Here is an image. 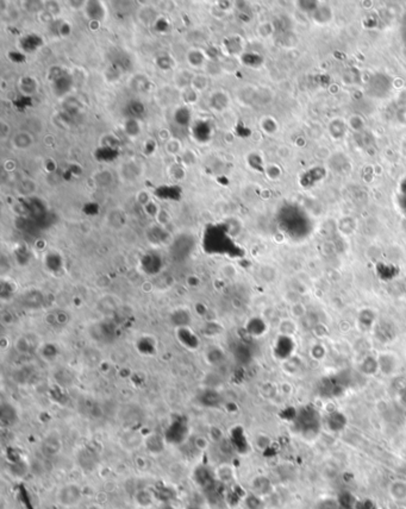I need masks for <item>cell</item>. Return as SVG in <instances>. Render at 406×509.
Listing matches in <instances>:
<instances>
[{
    "label": "cell",
    "mask_w": 406,
    "mask_h": 509,
    "mask_svg": "<svg viewBox=\"0 0 406 509\" xmlns=\"http://www.w3.org/2000/svg\"><path fill=\"white\" fill-rule=\"evenodd\" d=\"M160 509H176V508L172 503H169V502H163V503L160 505Z\"/></svg>",
    "instance_id": "obj_12"
},
{
    "label": "cell",
    "mask_w": 406,
    "mask_h": 509,
    "mask_svg": "<svg viewBox=\"0 0 406 509\" xmlns=\"http://www.w3.org/2000/svg\"><path fill=\"white\" fill-rule=\"evenodd\" d=\"M144 445H146V448L148 449V451L154 453V455L161 453L163 451V448H165L163 439L157 434H152L149 435L148 438L144 439Z\"/></svg>",
    "instance_id": "obj_5"
},
{
    "label": "cell",
    "mask_w": 406,
    "mask_h": 509,
    "mask_svg": "<svg viewBox=\"0 0 406 509\" xmlns=\"http://www.w3.org/2000/svg\"><path fill=\"white\" fill-rule=\"evenodd\" d=\"M388 496L393 502L402 503L406 501V479L395 478L389 482L387 487Z\"/></svg>",
    "instance_id": "obj_3"
},
{
    "label": "cell",
    "mask_w": 406,
    "mask_h": 509,
    "mask_svg": "<svg viewBox=\"0 0 406 509\" xmlns=\"http://www.w3.org/2000/svg\"><path fill=\"white\" fill-rule=\"evenodd\" d=\"M87 509H104V508L101 507L99 503H91V504H88Z\"/></svg>",
    "instance_id": "obj_13"
},
{
    "label": "cell",
    "mask_w": 406,
    "mask_h": 509,
    "mask_svg": "<svg viewBox=\"0 0 406 509\" xmlns=\"http://www.w3.org/2000/svg\"><path fill=\"white\" fill-rule=\"evenodd\" d=\"M83 488L78 483H65L57 490L56 502L63 508H73L83 501Z\"/></svg>",
    "instance_id": "obj_1"
},
{
    "label": "cell",
    "mask_w": 406,
    "mask_h": 509,
    "mask_svg": "<svg viewBox=\"0 0 406 509\" xmlns=\"http://www.w3.org/2000/svg\"><path fill=\"white\" fill-rule=\"evenodd\" d=\"M194 445L196 446V449L200 450V451H202V450L208 449L209 440L206 439L205 437H196V439H195V442H194Z\"/></svg>",
    "instance_id": "obj_11"
},
{
    "label": "cell",
    "mask_w": 406,
    "mask_h": 509,
    "mask_svg": "<svg viewBox=\"0 0 406 509\" xmlns=\"http://www.w3.org/2000/svg\"><path fill=\"white\" fill-rule=\"evenodd\" d=\"M42 450H43L44 455L48 456V457H52V456L58 455L61 450V443L56 437H49L44 440L43 445H42Z\"/></svg>",
    "instance_id": "obj_6"
},
{
    "label": "cell",
    "mask_w": 406,
    "mask_h": 509,
    "mask_svg": "<svg viewBox=\"0 0 406 509\" xmlns=\"http://www.w3.org/2000/svg\"><path fill=\"white\" fill-rule=\"evenodd\" d=\"M29 470H30V468H29V465H26L24 462L15 463V464H12L11 468H10V472H11V475H13L15 477H17V478L24 477V476L29 472Z\"/></svg>",
    "instance_id": "obj_9"
},
{
    "label": "cell",
    "mask_w": 406,
    "mask_h": 509,
    "mask_svg": "<svg viewBox=\"0 0 406 509\" xmlns=\"http://www.w3.org/2000/svg\"><path fill=\"white\" fill-rule=\"evenodd\" d=\"M175 336L176 339L185 349L194 351L199 347L200 344V338L198 337L194 331L189 326H181L175 328Z\"/></svg>",
    "instance_id": "obj_2"
},
{
    "label": "cell",
    "mask_w": 406,
    "mask_h": 509,
    "mask_svg": "<svg viewBox=\"0 0 406 509\" xmlns=\"http://www.w3.org/2000/svg\"><path fill=\"white\" fill-rule=\"evenodd\" d=\"M135 501L136 503L142 508H149L154 504V495L152 491L147 490V489H141V490L135 492Z\"/></svg>",
    "instance_id": "obj_7"
},
{
    "label": "cell",
    "mask_w": 406,
    "mask_h": 509,
    "mask_svg": "<svg viewBox=\"0 0 406 509\" xmlns=\"http://www.w3.org/2000/svg\"><path fill=\"white\" fill-rule=\"evenodd\" d=\"M123 446L126 450H136L139 449L141 445L144 444V438L140 434L139 432H127L123 435L122 439Z\"/></svg>",
    "instance_id": "obj_4"
},
{
    "label": "cell",
    "mask_w": 406,
    "mask_h": 509,
    "mask_svg": "<svg viewBox=\"0 0 406 509\" xmlns=\"http://www.w3.org/2000/svg\"><path fill=\"white\" fill-rule=\"evenodd\" d=\"M254 490L258 495H266L272 489L270 482L266 477H258L254 481Z\"/></svg>",
    "instance_id": "obj_8"
},
{
    "label": "cell",
    "mask_w": 406,
    "mask_h": 509,
    "mask_svg": "<svg viewBox=\"0 0 406 509\" xmlns=\"http://www.w3.org/2000/svg\"><path fill=\"white\" fill-rule=\"evenodd\" d=\"M217 477L222 482H229L232 478V470L229 465H222L217 469Z\"/></svg>",
    "instance_id": "obj_10"
}]
</instances>
